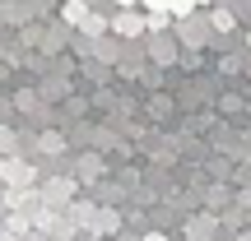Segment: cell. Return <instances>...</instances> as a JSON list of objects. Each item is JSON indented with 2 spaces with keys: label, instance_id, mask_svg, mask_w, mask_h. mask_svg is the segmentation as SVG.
<instances>
[{
  "label": "cell",
  "instance_id": "obj_1",
  "mask_svg": "<svg viewBox=\"0 0 251 241\" xmlns=\"http://www.w3.org/2000/svg\"><path fill=\"white\" fill-rule=\"evenodd\" d=\"M112 28H117L121 37H140V33H144V14H135V5H130V9H117Z\"/></svg>",
  "mask_w": 251,
  "mask_h": 241
},
{
  "label": "cell",
  "instance_id": "obj_2",
  "mask_svg": "<svg viewBox=\"0 0 251 241\" xmlns=\"http://www.w3.org/2000/svg\"><path fill=\"white\" fill-rule=\"evenodd\" d=\"M65 19H70V23H84V19H89L84 0H65Z\"/></svg>",
  "mask_w": 251,
  "mask_h": 241
},
{
  "label": "cell",
  "instance_id": "obj_3",
  "mask_svg": "<svg viewBox=\"0 0 251 241\" xmlns=\"http://www.w3.org/2000/svg\"><path fill=\"white\" fill-rule=\"evenodd\" d=\"M200 0H168V9H172V19H181V14H191Z\"/></svg>",
  "mask_w": 251,
  "mask_h": 241
},
{
  "label": "cell",
  "instance_id": "obj_4",
  "mask_svg": "<svg viewBox=\"0 0 251 241\" xmlns=\"http://www.w3.org/2000/svg\"><path fill=\"white\" fill-rule=\"evenodd\" d=\"M214 28H224V33H233V28H237L233 9H219V14H214Z\"/></svg>",
  "mask_w": 251,
  "mask_h": 241
},
{
  "label": "cell",
  "instance_id": "obj_5",
  "mask_svg": "<svg viewBox=\"0 0 251 241\" xmlns=\"http://www.w3.org/2000/svg\"><path fill=\"white\" fill-rule=\"evenodd\" d=\"M144 9H168V0H140Z\"/></svg>",
  "mask_w": 251,
  "mask_h": 241
},
{
  "label": "cell",
  "instance_id": "obj_6",
  "mask_svg": "<svg viewBox=\"0 0 251 241\" xmlns=\"http://www.w3.org/2000/svg\"><path fill=\"white\" fill-rule=\"evenodd\" d=\"M112 5H117V9H130V5H140V0H112Z\"/></svg>",
  "mask_w": 251,
  "mask_h": 241
},
{
  "label": "cell",
  "instance_id": "obj_7",
  "mask_svg": "<svg viewBox=\"0 0 251 241\" xmlns=\"http://www.w3.org/2000/svg\"><path fill=\"white\" fill-rule=\"evenodd\" d=\"M144 241H168V237H163V232H144Z\"/></svg>",
  "mask_w": 251,
  "mask_h": 241
},
{
  "label": "cell",
  "instance_id": "obj_8",
  "mask_svg": "<svg viewBox=\"0 0 251 241\" xmlns=\"http://www.w3.org/2000/svg\"><path fill=\"white\" fill-rule=\"evenodd\" d=\"M247 51H251V33H247Z\"/></svg>",
  "mask_w": 251,
  "mask_h": 241
}]
</instances>
